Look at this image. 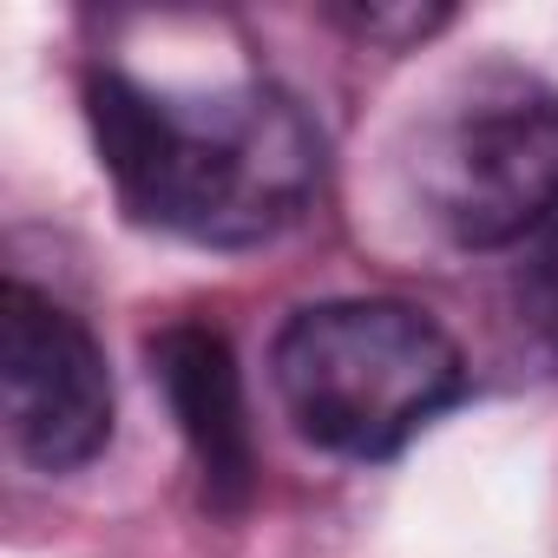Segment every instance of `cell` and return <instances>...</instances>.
Wrapping results in <instances>:
<instances>
[{"mask_svg":"<svg viewBox=\"0 0 558 558\" xmlns=\"http://www.w3.org/2000/svg\"><path fill=\"white\" fill-rule=\"evenodd\" d=\"M86 112L119 204L191 243H269L323 184V138L310 112L263 80L165 93L125 73H93Z\"/></svg>","mask_w":558,"mask_h":558,"instance_id":"obj_1","label":"cell"},{"mask_svg":"<svg viewBox=\"0 0 558 558\" xmlns=\"http://www.w3.org/2000/svg\"><path fill=\"white\" fill-rule=\"evenodd\" d=\"M269 381L310 447L342 460H388L460 401L466 368L427 310L395 296H349L283 323L269 349Z\"/></svg>","mask_w":558,"mask_h":558,"instance_id":"obj_2","label":"cell"},{"mask_svg":"<svg viewBox=\"0 0 558 558\" xmlns=\"http://www.w3.org/2000/svg\"><path fill=\"white\" fill-rule=\"evenodd\" d=\"M408 191L460 250H499L558 210V86L486 60L453 73L414 125Z\"/></svg>","mask_w":558,"mask_h":558,"instance_id":"obj_3","label":"cell"},{"mask_svg":"<svg viewBox=\"0 0 558 558\" xmlns=\"http://www.w3.org/2000/svg\"><path fill=\"white\" fill-rule=\"evenodd\" d=\"M0 395L14 453L40 473H73L112 440V375L93 329L27 283L0 290Z\"/></svg>","mask_w":558,"mask_h":558,"instance_id":"obj_4","label":"cell"},{"mask_svg":"<svg viewBox=\"0 0 558 558\" xmlns=\"http://www.w3.org/2000/svg\"><path fill=\"white\" fill-rule=\"evenodd\" d=\"M151 362L165 375V395H171V408L184 421V440H191L210 493L223 506H236L243 486H250V427H243V388H236L223 336H210V329H171L151 349Z\"/></svg>","mask_w":558,"mask_h":558,"instance_id":"obj_5","label":"cell"},{"mask_svg":"<svg viewBox=\"0 0 558 558\" xmlns=\"http://www.w3.org/2000/svg\"><path fill=\"white\" fill-rule=\"evenodd\" d=\"M355 34L368 40H427L434 27H447L440 8H368V14H349Z\"/></svg>","mask_w":558,"mask_h":558,"instance_id":"obj_6","label":"cell"},{"mask_svg":"<svg viewBox=\"0 0 558 558\" xmlns=\"http://www.w3.org/2000/svg\"><path fill=\"white\" fill-rule=\"evenodd\" d=\"M532 296H538V329H545L551 349H558V236H551L545 256H538V283H532Z\"/></svg>","mask_w":558,"mask_h":558,"instance_id":"obj_7","label":"cell"}]
</instances>
